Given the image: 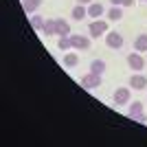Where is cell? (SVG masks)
Segmentation results:
<instances>
[{
  "mask_svg": "<svg viewBox=\"0 0 147 147\" xmlns=\"http://www.w3.org/2000/svg\"><path fill=\"white\" fill-rule=\"evenodd\" d=\"M112 5H119V7H123V0H110Z\"/></svg>",
  "mask_w": 147,
  "mask_h": 147,
  "instance_id": "22",
  "label": "cell"
},
{
  "mask_svg": "<svg viewBox=\"0 0 147 147\" xmlns=\"http://www.w3.org/2000/svg\"><path fill=\"white\" fill-rule=\"evenodd\" d=\"M55 22H57V35H59V37H70V35H73V31H70V24H68L66 20L55 18Z\"/></svg>",
  "mask_w": 147,
  "mask_h": 147,
  "instance_id": "9",
  "label": "cell"
},
{
  "mask_svg": "<svg viewBox=\"0 0 147 147\" xmlns=\"http://www.w3.org/2000/svg\"><path fill=\"white\" fill-rule=\"evenodd\" d=\"M134 51H138V53H147V33H141V35L134 40Z\"/></svg>",
  "mask_w": 147,
  "mask_h": 147,
  "instance_id": "15",
  "label": "cell"
},
{
  "mask_svg": "<svg viewBox=\"0 0 147 147\" xmlns=\"http://www.w3.org/2000/svg\"><path fill=\"white\" fill-rule=\"evenodd\" d=\"M90 70L97 73V75H103L105 73V61L103 59H92L90 61Z\"/></svg>",
  "mask_w": 147,
  "mask_h": 147,
  "instance_id": "17",
  "label": "cell"
},
{
  "mask_svg": "<svg viewBox=\"0 0 147 147\" xmlns=\"http://www.w3.org/2000/svg\"><path fill=\"white\" fill-rule=\"evenodd\" d=\"M42 33H44V35H57V22H55V18H53V20H46Z\"/></svg>",
  "mask_w": 147,
  "mask_h": 147,
  "instance_id": "16",
  "label": "cell"
},
{
  "mask_svg": "<svg viewBox=\"0 0 147 147\" xmlns=\"http://www.w3.org/2000/svg\"><path fill=\"white\" fill-rule=\"evenodd\" d=\"M70 42H73V51H88L92 44L88 35H77V33L70 35Z\"/></svg>",
  "mask_w": 147,
  "mask_h": 147,
  "instance_id": "4",
  "label": "cell"
},
{
  "mask_svg": "<svg viewBox=\"0 0 147 147\" xmlns=\"http://www.w3.org/2000/svg\"><path fill=\"white\" fill-rule=\"evenodd\" d=\"M105 16H108V20H110V22H119V20L123 18V7L112 5L110 9H108V13H105Z\"/></svg>",
  "mask_w": 147,
  "mask_h": 147,
  "instance_id": "11",
  "label": "cell"
},
{
  "mask_svg": "<svg viewBox=\"0 0 147 147\" xmlns=\"http://www.w3.org/2000/svg\"><path fill=\"white\" fill-rule=\"evenodd\" d=\"M129 86H132V90H145L147 88V77L141 73H136L129 77Z\"/></svg>",
  "mask_w": 147,
  "mask_h": 147,
  "instance_id": "7",
  "label": "cell"
},
{
  "mask_svg": "<svg viewBox=\"0 0 147 147\" xmlns=\"http://www.w3.org/2000/svg\"><path fill=\"white\" fill-rule=\"evenodd\" d=\"M143 112H145V105H143L141 101H132L129 108H127V117L134 119V117H138V114H143Z\"/></svg>",
  "mask_w": 147,
  "mask_h": 147,
  "instance_id": "12",
  "label": "cell"
},
{
  "mask_svg": "<svg viewBox=\"0 0 147 147\" xmlns=\"http://www.w3.org/2000/svg\"><path fill=\"white\" fill-rule=\"evenodd\" d=\"M108 31H110V20L99 18V20H92L90 24H88V33H90V37H101V35H105Z\"/></svg>",
  "mask_w": 147,
  "mask_h": 147,
  "instance_id": "1",
  "label": "cell"
},
{
  "mask_svg": "<svg viewBox=\"0 0 147 147\" xmlns=\"http://www.w3.org/2000/svg\"><path fill=\"white\" fill-rule=\"evenodd\" d=\"M44 24H46V20H44L42 16H35V13L31 16V26H33L35 31H42V29H44Z\"/></svg>",
  "mask_w": 147,
  "mask_h": 147,
  "instance_id": "18",
  "label": "cell"
},
{
  "mask_svg": "<svg viewBox=\"0 0 147 147\" xmlns=\"http://www.w3.org/2000/svg\"><path fill=\"white\" fill-rule=\"evenodd\" d=\"M70 16H73V20L81 22L84 18H88V7H86V5H77V7L73 9V13H70Z\"/></svg>",
  "mask_w": 147,
  "mask_h": 147,
  "instance_id": "13",
  "label": "cell"
},
{
  "mask_svg": "<svg viewBox=\"0 0 147 147\" xmlns=\"http://www.w3.org/2000/svg\"><path fill=\"white\" fill-rule=\"evenodd\" d=\"M127 66L132 68V70H136V73H141L143 68H145V57H143V53H138V51L129 53L127 55Z\"/></svg>",
  "mask_w": 147,
  "mask_h": 147,
  "instance_id": "2",
  "label": "cell"
},
{
  "mask_svg": "<svg viewBox=\"0 0 147 147\" xmlns=\"http://www.w3.org/2000/svg\"><path fill=\"white\" fill-rule=\"evenodd\" d=\"M40 5H42V0H22V7H24V11L29 13V16H33V13L40 9Z\"/></svg>",
  "mask_w": 147,
  "mask_h": 147,
  "instance_id": "14",
  "label": "cell"
},
{
  "mask_svg": "<svg viewBox=\"0 0 147 147\" xmlns=\"http://www.w3.org/2000/svg\"><path fill=\"white\" fill-rule=\"evenodd\" d=\"M105 44H108V49L119 51L123 46V35L117 33V31H108V33H105Z\"/></svg>",
  "mask_w": 147,
  "mask_h": 147,
  "instance_id": "5",
  "label": "cell"
},
{
  "mask_svg": "<svg viewBox=\"0 0 147 147\" xmlns=\"http://www.w3.org/2000/svg\"><path fill=\"white\" fill-rule=\"evenodd\" d=\"M132 121H136V123H147V117H145V112H143V114H138V117H134Z\"/></svg>",
  "mask_w": 147,
  "mask_h": 147,
  "instance_id": "20",
  "label": "cell"
},
{
  "mask_svg": "<svg viewBox=\"0 0 147 147\" xmlns=\"http://www.w3.org/2000/svg\"><path fill=\"white\" fill-rule=\"evenodd\" d=\"M90 2H94V0H77V5H86V7L90 5Z\"/></svg>",
  "mask_w": 147,
  "mask_h": 147,
  "instance_id": "21",
  "label": "cell"
},
{
  "mask_svg": "<svg viewBox=\"0 0 147 147\" xmlns=\"http://www.w3.org/2000/svg\"><path fill=\"white\" fill-rule=\"evenodd\" d=\"M103 13H105V9H103L101 2H90V5H88V16H90L92 20H99Z\"/></svg>",
  "mask_w": 147,
  "mask_h": 147,
  "instance_id": "8",
  "label": "cell"
},
{
  "mask_svg": "<svg viewBox=\"0 0 147 147\" xmlns=\"http://www.w3.org/2000/svg\"><path fill=\"white\" fill-rule=\"evenodd\" d=\"M61 61H64V66H66V68H75L77 64H79V55H77L75 51H68L66 55L61 57Z\"/></svg>",
  "mask_w": 147,
  "mask_h": 147,
  "instance_id": "10",
  "label": "cell"
},
{
  "mask_svg": "<svg viewBox=\"0 0 147 147\" xmlns=\"http://www.w3.org/2000/svg\"><path fill=\"white\" fill-rule=\"evenodd\" d=\"M81 86L86 88V90H94V88H99L101 86V75H97V73H88V75H84L81 77Z\"/></svg>",
  "mask_w": 147,
  "mask_h": 147,
  "instance_id": "3",
  "label": "cell"
},
{
  "mask_svg": "<svg viewBox=\"0 0 147 147\" xmlns=\"http://www.w3.org/2000/svg\"><path fill=\"white\" fill-rule=\"evenodd\" d=\"M145 2H147V0H145Z\"/></svg>",
  "mask_w": 147,
  "mask_h": 147,
  "instance_id": "23",
  "label": "cell"
},
{
  "mask_svg": "<svg viewBox=\"0 0 147 147\" xmlns=\"http://www.w3.org/2000/svg\"><path fill=\"white\" fill-rule=\"evenodd\" d=\"M114 105H127L129 103V88L127 86H121L114 90V97H112Z\"/></svg>",
  "mask_w": 147,
  "mask_h": 147,
  "instance_id": "6",
  "label": "cell"
},
{
  "mask_svg": "<svg viewBox=\"0 0 147 147\" xmlns=\"http://www.w3.org/2000/svg\"><path fill=\"white\" fill-rule=\"evenodd\" d=\"M57 49H59V51H73V42H70V37H59Z\"/></svg>",
  "mask_w": 147,
  "mask_h": 147,
  "instance_id": "19",
  "label": "cell"
}]
</instances>
